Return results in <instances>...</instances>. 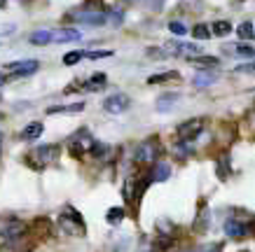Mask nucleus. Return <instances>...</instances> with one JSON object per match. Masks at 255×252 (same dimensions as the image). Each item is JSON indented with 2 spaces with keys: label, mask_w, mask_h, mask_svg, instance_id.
Instances as JSON below:
<instances>
[{
  "label": "nucleus",
  "mask_w": 255,
  "mask_h": 252,
  "mask_svg": "<svg viewBox=\"0 0 255 252\" xmlns=\"http://www.w3.org/2000/svg\"><path fill=\"white\" fill-rule=\"evenodd\" d=\"M0 143H2V133H0Z\"/></svg>",
  "instance_id": "58836bf2"
},
{
  "label": "nucleus",
  "mask_w": 255,
  "mask_h": 252,
  "mask_svg": "<svg viewBox=\"0 0 255 252\" xmlns=\"http://www.w3.org/2000/svg\"><path fill=\"white\" fill-rule=\"evenodd\" d=\"M192 35L197 40H209V38H213V35H211V31H209V23H197V26L192 28Z\"/></svg>",
  "instance_id": "cd10ccee"
},
{
  "label": "nucleus",
  "mask_w": 255,
  "mask_h": 252,
  "mask_svg": "<svg viewBox=\"0 0 255 252\" xmlns=\"http://www.w3.org/2000/svg\"><path fill=\"white\" fill-rule=\"evenodd\" d=\"M129 107H131V98L127 93H113V96H108V98L103 100V110L108 115H122Z\"/></svg>",
  "instance_id": "423d86ee"
},
{
  "label": "nucleus",
  "mask_w": 255,
  "mask_h": 252,
  "mask_svg": "<svg viewBox=\"0 0 255 252\" xmlns=\"http://www.w3.org/2000/svg\"><path fill=\"white\" fill-rule=\"evenodd\" d=\"M61 157V147L59 145H40L35 150H31V154L26 157V164L31 168H42V166H52L56 164Z\"/></svg>",
  "instance_id": "f03ea898"
},
{
  "label": "nucleus",
  "mask_w": 255,
  "mask_h": 252,
  "mask_svg": "<svg viewBox=\"0 0 255 252\" xmlns=\"http://www.w3.org/2000/svg\"><path fill=\"white\" fill-rule=\"evenodd\" d=\"M173 245V241H171L169 236H159L157 241H152V248H150V252H166Z\"/></svg>",
  "instance_id": "a878e982"
},
{
  "label": "nucleus",
  "mask_w": 255,
  "mask_h": 252,
  "mask_svg": "<svg viewBox=\"0 0 255 252\" xmlns=\"http://www.w3.org/2000/svg\"><path fill=\"white\" fill-rule=\"evenodd\" d=\"M211 227V213L206 210V208H201L199 217H197V222H194V231H206Z\"/></svg>",
  "instance_id": "5701e85b"
},
{
  "label": "nucleus",
  "mask_w": 255,
  "mask_h": 252,
  "mask_svg": "<svg viewBox=\"0 0 255 252\" xmlns=\"http://www.w3.org/2000/svg\"><path fill=\"white\" fill-rule=\"evenodd\" d=\"M173 152H176V157L185 159V157L192 152V150H190V143H178V145H173Z\"/></svg>",
  "instance_id": "473e14b6"
},
{
  "label": "nucleus",
  "mask_w": 255,
  "mask_h": 252,
  "mask_svg": "<svg viewBox=\"0 0 255 252\" xmlns=\"http://www.w3.org/2000/svg\"><path fill=\"white\" fill-rule=\"evenodd\" d=\"M5 82H7V77H5V75H2V73H0V86H2V84H5Z\"/></svg>",
  "instance_id": "4c0bfd02"
},
{
  "label": "nucleus",
  "mask_w": 255,
  "mask_h": 252,
  "mask_svg": "<svg viewBox=\"0 0 255 252\" xmlns=\"http://www.w3.org/2000/svg\"><path fill=\"white\" fill-rule=\"evenodd\" d=\"M82 86H85L87 91H96V89H101V86H106V73H96V75H92Z\"/></svg>",
  "instance_id": "4be33fe9"
},
{
  "label": "nucleus",
  "mask_w": 255,
  "mask_h": 252,
  "mask_svg": "<svg viewBox=\"0 0 255 252\" xmlns=\"http://www.w3.org/2000/svg\"><path fill=\"white\" fill-rule=\"evenodd\" d=\"M169 31L173 33V35H178V38H180V35H185V33H187V28L180 21H171L169 23Z\"/></svg>",
  "instance_id": "f704fd0d"
},
{
  "label": "nucleus",
  "mask_w": 255,
  "mask_h": 252,
  "mask_svg": "<svg viewBox=\"0 0 255 252\" xmlns=\"http://www.w3.org/2000/svg\"><path fill=\"white\" fill-rule=\"evenodd\" d=\"M5 68L16 70V77H28V75H33V73H38L40 63L38 61H19V63H7Z\"/></svg>",
  "instance_id": "9b49d317"
},
{
  "label": "nucleus",
  "mask_w": 255,
  "mask_h": 252,
  "mask_svg": "<svg viewBox=\"0 0 255 252\" xmlns=\"http://www.w3.org/2000/svg\"><path fill=\"white\" fill-rule=\"evenodd\" d=\"M113 49H96V52H85V59H92V61H96V59H108V56H113Z\"/></svg>",
  "instance_id": "c756f323"
},
{
  "label": "nucleus",
  "mask_w": 255,
  "mask_h": 252,
  "mask_svg": "<svg viewBox=\"0 0 255 252\" xmlns=\"http://www.w3.org/2000/svg\"><path fill=\"white\" fill-rule=\"evenodd\" d=\"M157 157H159V143H157V138L143 140V143L136 147V152H133V161H136V164H155Z\"/></svg>",
  "instance_id": "7ed1b4c3"
},
{
  "label": "nucleus",
  "mask_w": 255,
  "mask_h": 252,
  "mask_svg": "<svg viewBox=\"0 0 255 252\" xmlns=\"http://www.w3.org/2000/svg\"><path fill=\"white\" fill-rule=\"evenodd\" d=\"M42 131H45L42 122H31L26 129L21 131V138H23V140H38V138L42 136Z\"/></svg>",
  "instance_id": "f3484780"
},
{
  "label": "nucleus",
  "mask_w": 255,
  "mask_h": 252,
  "mask_svg": "<svg viewBox=\"0 0 255 252\" xmlns=\"http://www.w3.org/2000/svg\"><path fill=\"white\" fill-rule=\"evenodd\" d=\"M169 80H178L176 70H169V73H162V75H150L147 84H162V82H169Z\"/></svg>",
  "instance_id": "bb28decb"
},
{
  "label": "nucleus",
  "mask_w": 255,
  "mask_h": 252,
  "mask_svg": "<svg viewBox=\"0 0 255 252\" xmlns=\"http://www.w3.org/2000/svg\"><path fill=\"white\" fill-rule=\"evenodd\" d=\"M59 229L63 231V234H68V236H78L82 238L87 234V224H85V217L75 210L73 206H66L59 213Z\"/></svg>",
  "instance_id": "f257e3e1"
},
{
  "label": "nucleus",
  "mask_w": 255,
  "mask_h": 252,
  "mask_svg": "<svg viewBox=\"0 0 255 252\" xmlns=\"http://www.w3.org/2000/svg\"><path fill=\"white\" fill-rule=\"evenodd\" d=\"M106 21L115 23V26H122V21H124L122 9H110V12H108V16H106Z\"/></svg>",
  "instance_id": "2f4dec72"
},
{
  "label": "nucleus",
  "mask_w": 255,
  "mask_h": 252,
  "mask_svg": "<svg viewBox=\"0 0 255 252\" xmlns=\"http://www.w3.org/2000/svg\"><path fill=\"white\" fill-rule=\"evenodd\" d=\"M82 38V33L78 28H59V33H54L56 42H78Z\"/></svg>",
  "instance_id": "2eb2a0df"
},
{
  "label": "nucleus",
  "mask_w": 255,
  "mask_h": 252,
  "mask_svg": "<svg viewBox=\"0 0 255 252\" xmlns=\"http://www.w3.org/2000/svg\"><path fill=\"white\" fill-rule=\"evenodd\" d=\"M176 103H178V93H164V96L157 98V110L159 112H169Z\"/></svg>",
  "instance_id": "412c9836"
},
{
  "label": "nucleus",
  "mask_w": 255,
  "mask_h": 252,
  "mask_svg": "<svg viewBox=\"0 0 255 252\" xmlns=\"http://www.w3.org/2000/svg\"><path fill=\"white\" fill-rule=\"evenodd\" d=\"M147 177H150V182H164V180H169L171 177V164H164V161L155 164Z\"/></svg>",
  "instance_id": "f8f14e48"
},
{
  "label": "nucleus",
  "mask_w": 255,
  "mask_h": 252,
  "mask_svg": "<svg viewBox=\"0 0 255 252\" xmlns=\"http://www.w3.org/2000/svg\"><path fill=\"white\" fill-rule=\"evenodd\" d=\"M211 35H218V38H223V35H230V31H232V23L225 21V19H218V21H213L209 26Z\"/></svg>",
  "instance_id": "aec40b11"
},
{
  "label": "nucleus",
  "mask_w": 255,
  "mask_h": 252,
  "mask_svg": "<svg viewBox=\"0 0 255 252\" xmlns=\"http://www.w3.org/2000/svg\"><path fill=\"white\" fill-rule=\"evenodd\" d=\"M204 126H206V122L201 117H194V119H187V122L180 124L176 129V133L180 138V143H192V140H197L204 133Z\"/></svg>",
  "instance_id": "20e7f679"
},
{
  "label": "nucleus",
  "mask_w": 255,
  "mask_h": 252,
  "mask_svg": "<svg viewBox=\"0 0 255 252\" xmlns=\"http://www.w3.org/2000/svg\"><path fill=\"white\" fill-rule=\"evenodd\" d=\"M227 175H230V166L225 164V157H220V161H218V177L227 180Z\"/></svg>",
  "instance_id": "72a5a7b5"
},
{
  "label": "nucleus",
  "mask_w": 255,
  "mask_h": 252,
  "mask_svg": "<svg viewBox=\"0 0 255 252\" xmlns=\"http://www.w3.org/2000/svg\"><path fill=\"white\" fill-rule=\"evenodd\" d=\"M73 19L85 26H103L106 23V12H87V9H78Z\"/></svg>",
  "instance_id": "9d476101"
},
{
  "label": "nucleus",
  "mask_w": 255,
  "mask_h": 252,
  "mask_svg": "<svg viewBox=\"0 0 255 252\" xmlns=\"http://www.w3.org/2000/svg\"><path fill=\"white\" fill-rule=\"evenodd\" d=\"M82 59H85V52H68L63 56V66H75V63H80Z\"/></svg>",
  "instance_id": "c85d7f7f"
},
{
  "label": "nucleus",
  "mask_w": 255,
  "mask_h": 252,
  "mask_svg": "<svg viewBox=\"0 0 255 252\" xmlns=\"http://www.w3.org/2000/svg\"><path fill=\"white\" fill-rule=\"evenodd\" d=\"M216 82H218V75L213 70H201V73H197L192 80V84L197 89H206V86H211V84H216Z\"/></svg>",
  "instance_id": "ddd939ff"
},
{
  "label": "nucleus",
  "mask_w": 255,
  "mask_h": 252,
  "mask_svg": "<svg viewBox=\"0 0 255 252\" xmlns=\"http://www.w3.org/2000/svg\"><path fill=\"white\" fill-rule=\"evenodd\" d=\"M80 9H87V12H103V0H85Z\"/></svg>",
  "instance_id": "7c9ffc66"
},
{
  "label": "nucleus",
  "mask_w": 255,
  "mask_h": 252,
  "mask_svg": "<svg viewBox=\"0 0 255 252\" xmlns=\"http://www.w3.org/2000/svg\"><path fill=\"white\" fill-rule=\"evenodd\" d=\"M199 252H220V245L218 243H211V245H204Z\"/></svg>",
  "instance_id": "c9c22d12"
},
{
  "label": "nucleus",
  "mask_w": 255,
  "mask_h": 252,
  "mask_svg": "<svg viewBox=\"0 0 255 252\" xmlns=\"http://www.w3.org/2000/svg\"><path fill=\"white\" fill-rule=\"evenodd\" d=\"M122 220H124V208H120V206L110 208L108 213H106V222H108V224H113V227H115V224H120Z\"/></svg>",
  "instance_id": "b1692460"
},
{
  "label": "nucleus",
  "mask_w": 255,
  "mask_h": 252,
  "mask_svg": "<svg viewBox=\"0 0 255 252\" xmlns=\"http://www.w3.org/2000/svg\"><path fill=\"white\" fill-rule=\"evenodd\" d=\"M85 103H73V105H52L47 110V115H66V112H82Z\"/></svg>",
  "instance_id": "6ab92c4d"
},
{
  "label": "nucleus",
  "mask_w": 255,
  "mask_h": 252,
  "mask_svg": "<svg viewBox=\"0 0 255 252\" xmlns=\"http://www.w3.org/2000/svg\"><path fill=\"white\" fill-rule=\"evenodd\" d=\"M237 73H253V63L248 61L246 66H239V68H237Z\"/></svg>",
  "instance_id": "e433bc0d"
},
{
  "label": "nucleus",
  "mask_w": 255,
  "mask_h": 252,
  "mask_svg": "<svg viewBox=\"0 0 255 252\" xmlns=\"http://www.w3.org/2000/svg\"><path fill=\"white\" fill-rule=\"evenodd\" d=\"M187 63H190V66H194V68H204V70H209V68H216L218 63V59L216 56H192V59H187Z\"/></svg>",
  "instance_id": "4468645a"
},
{
  "label": "nucleus",
  "mask_w": 255,
  "mask_h": 252,
  "mask_svg": "<svg viewBox=\"0 0 255 252\" xmlns=\"http://www.w3.org/2000/svg\"><path fill=\"white\" fill-rule=\"evenodd\" d=\"M28 42L35 47H45V45H49V42H54V33L52 31H35L31 38H28Z\"/></svg>",
  "instance_id": "dca6fc26"
},
{
  "label": "nucleus",
  "mask_w": 255,
  "mask_h": 252,
  "mask_svg": "<svg viewBox=\"0 0 255 252\" xmlns=\"http://www.w3.org/2000/svg\"><path fill=\"white\" fill-rule=\"evenodd\" d=\"M26 234V224H23L21 220H7L0 224V238H5L7 243H14V241H19V238Z\"/></svg>",
  "instance_id": "0eeeda50"
},
{
  "label": "nucleus",
  "mask_w": 255,
  "mask_h": 252,
  "mask_svg": "<svg viewBox=\"0 0 255 252\" xmlns=\"http://www.w3.org/2000/svg\"><path fill=\"white\" fill-rule=\"evenodd\" d=\"M253 21H244L239 23V28H237V35H239V40H253Z\"/></svg>",
  "instance_id": "393cba45"
},
{
  "label": "nucleus",
  "mask_w": 255,
  "mask_h": 252,
  "mask_svg": "<svg viewBox=\"0 0 255 252\" xmlns=\"http://www.w3.org/2000/svg\"><path fill=\"white\" fill-rule=\"evenodd\" d=\"M223 52H234L232 56H246V59H253V47L244 45V42H239V45H225Z\"/></svg>",
  "instance_id": "a211bd4d"
},
{
  "label": "nucleus",
  "mask_w": 255,
  "mask_h": 252,
  "mask_svg": "<svg viewBox=\"0 0 255 252\" xmlns=\"http://www.w3.org/2000/svg\"><path fill=\"white\" fill-rule=\"evenodd\" d=\"M225 234H227V238L239 241V238L251 234V224H246L244 220H227L225 222Z\"/></svg>",
  "instance_id": "1a4fd4ad"
},
{
  "label": "nucleus",
  "mask_w": 255,
  "mask_h": 252,
  "mask_svg": "<svg viewBox=\"0 0 255 252\" xmlns=\"http://www.w3.org/2000/svg\"><path fill=\"white\" fill-rule=\"evenodd\" d=\"M94 145V136L89 133V129H80L75 136H70L68 140V147H70V154L73 157H82L85 152H89Z\"/></svg>",
  "instance_id": "39448f33"
},
{
  "label": "nucleus",
  "mask_w": 255,
  "mask_h": 252,
  "mask_svg": "<svg viewBox=\"0 0 255 252\" xmlns=\"http://www.w3.org/2000/svg\"><path fill=\"white\" fill-rule=\"evenodd\" d=\"M166 52H171L173 56H187V59H192V56H199L201 54V47L192 45V42H169Z\"/></svg>",
  "instance_id": "6e6552de"
}]
</instances>
